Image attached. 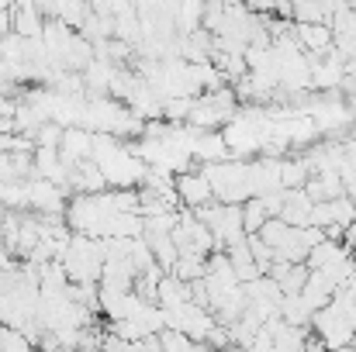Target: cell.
<instances>
[{
	"mask_svg": "<svg viewBox=\"0 0 356 352\" xmlns=\"http://www.w3.org/2000/svg\"><path fill=\"white\" fill-rule=\"evenodd\" d=\"M197 215H201V221L211 228L215 235V242H218V249H229V245H236L245 238V225H242V204H225V201H211V204H204V208H197Z\"/></svg>",
	"mask_w": 356,
	"mask_h": 352,
	"instance_id": "obj_1",
	"label": "cell"
},
{
	"mask_svg": "<svg viewBox=\"0 0 356 352\" xmlns=\"http://www.w3.org/2000/svg\"><path fill=\"white\" fill-rule=\"evenodd\" d=\"M177 197H180L184 208L197 211V208H204V204L215 201V187H211V180H208L204 169H194L191 166V169L177 173Z\"/></svg>",
	"mask_w": 356,
	"mask_h": 352,
	"instance_id": "obj_2",
	"label": "cell"
},
{
	"mask_svg": "<svg viewBox=\"0 0 356 352\" xmlns=\"http://www.w3.org/2000/svg\"><path fill=\"white\" fill-rule=\"evenodd\" d=\"M94 135H97V131H90V128H83V124H66V128H63V145H59L63 162H66V166H76V162H83V159H94Z\"/></svg>",
	"mask_w": 356,
	"mask_h": 352,
	"instance_id": "obj_3",
	"label": "cell"
},
{
	"mask_svg": "<svg viewBox=\"0 0 356 352\" xmlns=\"http://www.w3.org/2000/svg\"><path fill=\"white\" fill-rule=\"evenodd\" d=\"M14 31L24 38H42L45 35V14L38 3H14Z\"/></svg>",
	"mask_w": 356,
	"mask_h": 352,
	"instance_id": "obj_4",
	"label": "cell"
},
{
	"mask_svg": "<svg viewBox=\"0 0 356 352\" xmlns=\"http://www.w3.org/2000/svg\"><path fill=\"white\" fill-rule=\"evenodd\" d=\"M266 221H270L266 204H263L259 197H249V201L242 204V225H245V232H259Z\"/></svg>",
	"mask_w": 356,
	"mask_h": 352,
	"instance_id": "obj_5",
	"label": "cell"
},
{
	"mask_svg": "<svg viewBox=\"0 0 356 352\" xmlns=\"http://www.w3.org/2000/svg\"><path fill=\"white\" fill-rule=\"evenodd\" d=\"M10 31H14V10L0 7V35H10Z\"/></svg>",
	"mask_w": 356,
	"mask_h": 352,
	"instance_id": "obj_6",
	"label": "cell"
},
{
	"mask_svg": "<svg viewBox=\"0 0 356 352\" xmlns=\"http://www.w3.org/2000/svg\"><path fill=\"white\" fill-rule=\"evenodd\" d=\"M14 3H17V0H0V7H14Z\"/></svg>",
	"mask_w": 356,
	"mask_h": 352,
	"instance_id": "obj_7",
	"label": "cell"
}]
</instances>
